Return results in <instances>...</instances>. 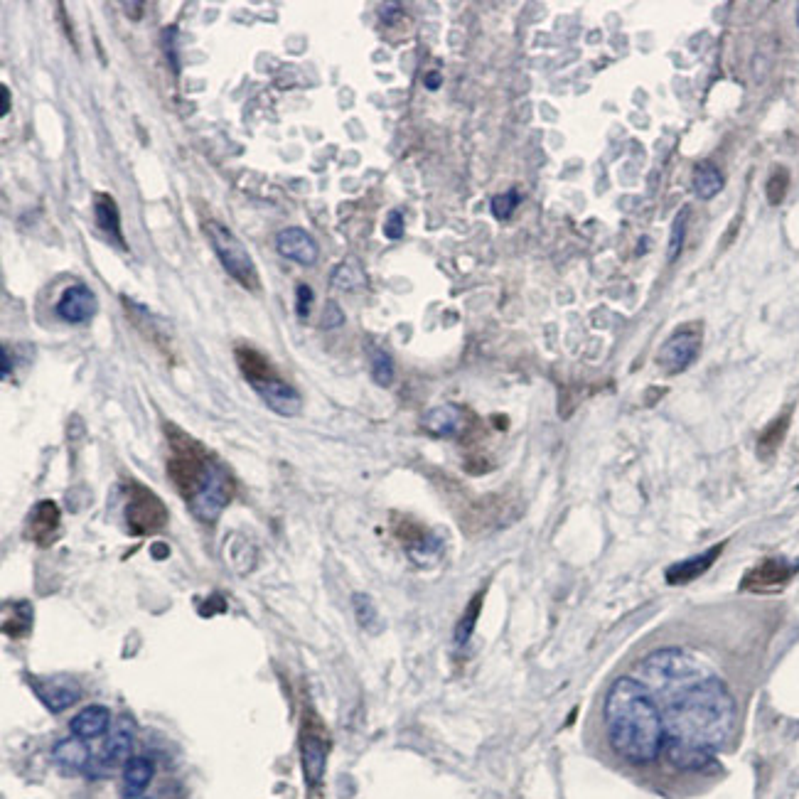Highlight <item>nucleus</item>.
<instances>
[{
    "instance_id": "nucleus-1",
    "label": "nucleus",
    "mask_w": 799,
    "mask_h": 799,
    "mask_svg": "<svg viewBox=\"0 0 799 799\" xmlns=\"http://www.w3.org/2000/svg\"><path fill=\"white\" fill-rule=\"evenodd\" d=\"M610 748L625 763L647 765L664 745V718L652 691L635 677H620L608 689L603 706Z\"/></svg>"
},
{
    "instance_id": "nucleus-2",
    "label": "nucleus",
    "mask_w": 799,
    "mask_h": 799,
    "mask_svg": "<svg viewBox=\"0 0 799 799\" xmlns=\"http://www.w3.org/2000/svg\"><path fill=\"white\" fill-rule=\"evenodd\" d=\"M664 738L701 745L716 753L736 728V701L718 677H706L664 696Z\"/></svg>"
},
{
    "instance_id": "nucleus-3",
    "label": "nucleus",
    "mask_w": 799,
    "mask_h": 799,
    "mask_svg": "<svg viewBox=\"0 0 799 799\" xmlns=\"http://www.w3.org/2000/svg\"><path fill=\"white\" fill-rule=\"evenodd\" d=\"M642 684L647 689L659 691L662 696L674 694L684 686L711 677V669L696 657L694 652L679 650V647H664L642 659L640 664Z\"/></svg>"
},
{
    "instance_id": "nucleus-4",
    "label": "nucleus",
    "mask_w": 799,
    "mask_h": 799,
    "mask_svg": "<svg viewBox=\"0 0 799 799\" xmlns=\"http://www.w3.org/2000/svg\"><path fill=\"white\" fill-rule=\"evenodd\" d=\"M298 748H300V765H303L305 785L318 790V787L323 785L327 755H330V736H327L323 718H320L313 709H305L303 718H300Z\"/></svg>"
},
{
    "instance_id": "nucleus-5",
    "label": "nucleus",
    "mask_w": 799,
    "mask_h": 799,
    "mask_svg": "<svg viewBox=\"0 0 799 799\" xmlns=\"http://www.w3.org/2000/svg\"><path fill=\"white\" fill-rule=\"evenodd\" d=\"M205 232L209 241H212L222 266L227 268L229 276H232L237 283H241L246 291H259L261 281L259 273H256L254 259L249 256L246 246L237 239V234L229 232V229L219 222H207Z\"/></svg>"
},
{
    "instance_id": "nucleus-6",
    "label": "nucleus",
    "mask_w": 799,
    "mask_h": 799,
    "mask_svg": "<svg viewBox=\"0 0 799 799\" xmlns=\"http://www.w3.org/2000/svg\"><path fill=\"white\" fill-rule=\"evenodd\" d=\"M126 522L133 534H155L168 524V509H165L163 500L155 492L138 485V482H131V487H128Z\"/></svg>"
},
{
    "instance_id": "nucleus-7",
    "label": "nucleus",
    "mask_w": 799,
    "mask_h": 799,
    "mask_svg": "<svg viewBox=\"0 0 799 799\" xmlns=\"http://www.w3.org/2000/svg\"><path fill=\"white\" fill-rule=\"evenodd\" d=\"M701 342H704V335H701V325L691 323V325H681L657 352V367L667 374H681L696 362L701 352Z\"/></svg>"
},
{
    "instance_id": "nucleus-8",
    "label": "nucleus",
    "mask_w": 799,
    "mask_h": 799,
    "mask_svg": "<svg viewBox=\"0 0 799 799\" xmlns=\"http://www.w3.org/2000/svg\"><path fill=\"white\" fill-rule=\"evenodd\" d=\"M229 500H232V480H229V475L214 463L212 470H209L207 480L202 482L200 490L187 500V504H190V509L195 512L197 519L212 524L217 522L219 514L224 512Z\"/></svg>"
},
{
    "instance_id": "nucleus-9",
    "label": "nucleus",
    "mask_w": 799,
    "mask_h": 799,
    "mask_svg": "<svg viewBox=\"0 0 799 799\" xmlns=\"http://www.w3.org/2000/svg\"><path fill=\"white\" fill-rule=\"evenodd\" d=\"M799 573V561L772 556L755 563L743 578H740V591L745 593H780L790 586V581Z\"/></svg>"
},
{
    "instance_id": "nucleus-10",
    "label": "nucleus",
    "mask_w": 799,
    "mask_h": 799,
    "mask_svg": "<svg viewBox=\"0 0 799 799\" xmlns=\"http://www.w3.org/2000/svg\"><path fill=\"white\" fill-rule=\"evenodd\" d=\"M133 743H136V723H133V718L128 713H121L114 721V726H111L106 743L101 745L99 755L91 758L89 770L99 768L101 772H109L119 768V765H126L133 758Z\"/></svg>"
},
{
    "instance_id": "nucleus-11",
    "label": "nucleus",
    "mask_w": 799,
    "mask_h": 799,
    "mask_svg": "<svg viewBox=\"0 0 799 799\" xmlns=\"http://www.w3.org/2000/svg\"><path fill=\"white\" fill-rule=\"evenodd\" d=\"M254 386L256 394L261 396V401L278 416H296L303 406V399L296 391V386H291L288 382H283L276 372H266L261 377L251 379L249 382Z\"/></svg>"
},
{
    "instance_id": "nucleus-12",
    "label": "nucleus",
    "mask_w": 799,
    "mask_h": 799,
    "mask_svg": "<svg viewBox=\"0 0 799 799\" xmlns=\"http://www.w3.org/2000/svg\"><path fill=\"white\" fill-rule=\"evenodd\" d=\"M30 684L37 699L52 713L67 711L69 706H74L82 699V686L72 677H64V674H57V677H35Z\"/></svg>"
},
{
    "instance_id": "nucleus-13",
    "label": "nucleus",
    "mask_w": 799,
    "mask_h": 799,
    "mask_svg": "<svg viewBox=\"0 0 799 799\" xmlns=\"http://www.w3.org/2000/svg\"><path fill=\"white\" fill-rule=\"evenodd\" d=\"M62 532V512L57 507V502L42 500L35 504V509L28 517V527H25V536L37 544L40 549H47L57 541V536Z\"/></svg>"
},
{
    "instance_id": "nucleus-14",
    "label": "nucleus",
    "mask_w": 799,
    "mask_h": 799,
    "mask_svg": "<svg viewBox=\"0 0 799 799\" xmlns=\"http://www.w3.org/2000/svg\"><path fill=\"white\" fill-rule=\"evenodd\" d=\"M662 753L667 755L669 765L681 772H704L716 765V753L701 745L681 743V740L664 738Z\"/></svg>"
},
{
    "instance_id": "nucleus-15",
    "label": "nucleus",
    "mask_w": 799,
    "mask_h": 799,
    "mask_svg": "<svg viewBox=\"0 0 799 799\" xmlns=\"http://www.w3.org/2000/svg\"><path fill=\"white\" fill-rule=\"evenodd\" d=\"M723 549H726V541H718V544H713L711 549L701 551V554L691 556V559L672 563V566L664 571V581H667L669 586H686V583H694L696 578L704 576L709 568H713V563L721 559Z\"/></svg>"
},
{
    "instance_id": "nucleus-16",
    "label": "nucleus",
    "mask_w": 799,
    "mask_h": 799,
    "mask_svg": "<svg viewBox=\"0 0 799 799\" xmlns=\"http://www.w3.org/2000/svg\"><path fill=\"white\" fill-rule=\"evenodd\" d=\"M96 308H99V300H96L91 288L84 286V283L69 286L67 291L62 293V298L57 300V315L69 325L89 323V320L96 315Z\"/></svg>"
},
{
    "instance_id": "nucleus-17",
    "label": "nucleus",
    "mask_w": 799,
    "mask_h": 799,
    "mask_svg": "<svg viewBox=\"0 0 799 799\" xmlns=\"http://www.w3.org/2000/svg\"><path fill=\"white\" fill-rule=\"evenodd\" d=\"M276 249L281 251V256L296 261L300 266H313L320 256V249L318 244H315V239L310 237L305 229L298 227L281 229L276 237Z\"/></svg>"
},
{
    "instance_id": "nucleus-18",
    "label": "nucleus",
    "mask_w": 799,
    "mask_h": 799,
    "mask_svg": "<svg viewBox=\"0 0 799 799\" xmlns=\"http://www.w3.org/2000/svg\"><path fill=\"white\" fill-rule=\"evenodd\" d=\"M155 765L153 760L146 755H133L126 765H123L121 775V797L123 799H141L146 795V790L153 782Z\"/></svg>"
},
{
    "instance_id": "nucleus-19",
    "label": "nucleus",
    "mask_w": 799,
    "mask_h": 799,
    "mask_svg": "<svg viewBox=\"0 0 799 799\" xmlns=\"http://www.w3.org/2000/svg\"><path fill=\"white\" fill-rule=\"evenodd\" d=\"M421 423H423V428L431 433V436L453 438L465 428V414H463V409H458V406L443 404V406H436V409L426 411Z\"/></svg>"
},
{
    "instance_id": "nucleus-20",
    "label": "nucleus",
    "mask_w": 799,
    "mask_h": 799,
    "mask_svg": "<svg viewBox=\"0 0 799 799\" xmlns=\"http://www.w3.org/2000/svg\"><path fill=\"white\" fill-rule=\"evenodd\" d=\"M109 728H111V711L101 704L87 706V709L79 711L77 716L72 718V723H69V731H72V736L79 740L101 738Z\"/></svg>"
},
{
    "instance_id": "nucleus-21",
    "label": "nucleus",
    "mask_w": 799,
    "mask_h": 799,
    "mask_svg": "<svg viewBox=\"0 0 799 799\" xmlns=\"http://www.w3.org/2000/svg\"><path fill=\"white\" fill-rule=\"evenodd\" d=\"M94 219L96 227L106 234L114 244H119L123 251L126 249V239H123L121 232V212L116 207V200L111 195H96L94 200Z\"/></svg>"
},
{
    "instance_id": "nucleus-22",
    "label": "nucleus",
    "mask_w": 799,
    "mask_h": 799,
    "mask_svg": "<svg viewBox=\"0 0 799 799\" xmlns=\"http://www.w3.org/2000/svg\"><path fill=\"white\" fill-rule=\"evenodd\" d=\"M87 740H79L74 736L60 740V743L55 745V750H52V758H55V763L60 765L62 770L67 772H82V770H89L91 765V755L87 750Z\"/></svg>"
},
{
    "instance_id": "nucleus-23",
    "label": "nucleus",
    "mask_w": 799,
    "mask_h": 799,
    "mask_svg": "<svg viewBox=\"0 0 799 799\" xmlns=\"http://www.w3.org/2000/svg\"><path fill=\"white\" fill-rule=\"evenodd\" d=\"M32 622H35V608L28 600H15L3 605V632L13 640L30 635Z\"/></svg>"
},
{
    "instance_id": "nucleus-24",
    "label": "nucleus",
    "mask_w": 799,
    "mask_h": 799,
    "mask_svg": "<svg viewBox=\"0 0 799 799\" xmlns=\"http://www.w3.org/2000/svg\"><path fill=\"white\" fill-rule=\"evenodd\" d=\"M790 423H792V409H785L780 416L772 418L758 438V458L768 460L780 450V445L785 443L787 438V431H790Z\"/></svg>"
},
{
    "instance_id": "nucleus-25",
    "label": "nucleus",
    "mask_w": 799,
    "mask_h": 799,
    "mask_svg": "<svg viewBox=\"0 0 799 799\" xmlns=\"http://www.w3.org/2000/svg\"><path fill=\"white\" fill-rule=\"evenodd\" d=\"M723 185H726L723 173L718 170V165L711 163V160H704V163H699L694 168L691 187H694V192L699 200H713V197L723 190Z\"/></svg>"
},
{
    "instance_id": "nucleus-26",
    "label": "nucleus",
    "mask_w": 799,
    "mask_h": 799,
    "mask_svg": "<svg viewBox=\"0 0 799 799\" xmlns=\"http://www.w3.org/2000/svg\"><path fill=\"white\" fill-rule=\"evenodd\" d=\"M482 600H485V591L477 593L475 598L465 605L463 615H460L458 625H455L453 640H455V647H458V650H463V647L470 642V637H473L477 618H480V610H482Z\"/></svg>"
},
{
    "instance_id": "nucleus-27",
    "label": "nucleus",
    "mask_w": 799,
    "mask_h": 799,
    "mask_svg": "<svg viewBox=\"0 0 799 799\" xmlns=\"http://www.w3.org/2000/svg\"><path fill=\"white\" fill-rule=\"evenodd\" d=\"M332 286L340 291H359V288H367V273L357 259H347L332 273Z\"/></svg>"
},
{
    "instance_id": "nucleus-28",
    "label": "nucleus",
    "mask_w": 799,
    "mask_h": 799,
    "mask_svg": "<svg viewBox=\"0 0 799 799\" xmlns=\"http://www.w3.org/2000/svg\"><path fill=\"white\" fill-rule=\"evenodd\" d=\"M352 610H355V618L362 630H379V625H382V620H379V610L367 593L352 595Z\"/></svg>"
},
{
    "instance_id": "nucleus-29",
    "label": "nucleus",
    "mask_w": 799,
    "mask_h": 799,
    "mask_svg": "<svg viewBox=\"0 0 799 799\" xmlns=\"http://www.w3.org/2000/svg\"><path fill=\"white\" fill-rule=\"evenodd\" d=\"M787 190H790V170L777 165V168H772L768 182H765V197H768L772 207H780L785 202Z\"/></svg>"
},
{
    "instance_id": "nucleus-30",
    "label": "nucleus",
    "mask_w": 799,
    "mask_h": 799,
    "mask_svg": "<svg viewBox=\"0 0 799 799\" xmlns=\"http://www.w3.org/2000/svg\"><path fill=\"white\" fill-rule=\"evenodd\" d=\"M686 224H689V209H679V214L674 217L672 222V234H669V246H667V261L674 264L679 259L681 249H684V239H686Z\"/></svg>"
},
{
    "instance_id": "nucleus-31",
    "label": "nucleus",
    "mask_w": 799,
    "mask_h": 799,
    "mask_svg": "<svg viewBox=\"0 0 799 799\" xmlns=\"http://www.w3.org/2000/svg\"><path fill=\"white\" fill-rule=\"evenodd\" d=\"M372 379L379 386H391L394 382V359L389 357V352L374 347L372 350Z\"/></svg>"
},
{
    "instance_id": "nucleus-32",
    "label": "nucleus",
    "mask_w": 799,
    "mask_h": 799,
    "mask_svg": "<svg viewBox=\"0 0 799 799\" xmlns=\"http://www.w3.org/2000/svg\"><path fill=\"white\" fill-rule=\"evenodd\" d=\"M519 202H522V195H519L517 190H509V192H502V195H495L492 197V205H490L492 214H495L500 222H504V219L512 217V212L519 207Z\"/></svg>"
},
{
    "instance_id": "nucleus-33",
    "label": "nucleus",
    "mask_w": 799,
    "mask_h": 799,
    "mask_svg": "<svg viewBox=\"0 0 799 799\" xmlns=\"http://www.w3.org/2000/svg\"><path fill=\"white\" fill-rule=\"evenodd\" d=\"M384 234H386V239H401V237H404V214H401L399 209H394V212H391L389 217H386Z\"/></svg>"
},
{
    "instance_id": "nucleus-34",
    "label": "nucleus",
    "mask_w": 799,
    "mask_h": 799,
    "mask_svg": "<svg viewBox=\"0 0 799 799\" xmlns=\"http://www.w3.org/2000/svg\"><path fill=\"white\" fill-rule=\"evenodd\" d=\"M310 303H313V291H310V286L300 283V286L296 288V313H298V318H308Z\"/></svg>"
},
{
    "instance_id": "nucleus-35",
    "label": "nucleus",
    "mask_w": 799,
    "mask_h": 799,
    "mask_svg": "<svg viewBox=\"0 0 799 799\" xmlns=\"http://www.w3.org/2000/svg\"><path fill=\"white\" fill-rule=\"evenodd\" d=\"M342 323H345V315H342L340 305L327 303V308H325V313H323V327H327V330H332V327H340Z\"/></svg>"
},
{
    "instance_id": "nucleus-36",
    "label": "nucleus",
    "mask_w": 799,
    "mask_h": 799,
    "mask_svg": "<svg viewBox=\"0 0 799 799\" xmlns=\"http://www.w3.org/2000/svg\"><path fill=\"white\" fill-rule=\"evenodd\" d=\"M399 10H401V8H399V5H396V3L384 5V8H382V18L386 20V23H394V20L399 18Z\"/></svg>"
},
{
    "instance_id": "nucleus-37",
    "label": "nucleus",
    "mask_w": 799,
    "mask_h": 799,
    "mask_svg": "<svg viewBox=\"0 0 799 799\" xmlns=\"http://www.w3.org/2000/svg\"><path fill=\"white\" fill-rule=\"evenodd\" d=\"M441 82H443L441 72H431V74H426V79H423V84H426L431 91H436L438 87H441Z\"/></svg>"
},
{
    "instance_id": "nucleus-38",
    "label": "nucleus",
    "mask_w": 799,
    "mask_h": 799,
    "mask_svg": "<svg viewBox=\"0 0 799 799\" xmlns=\"http://www.w3.org/2000/svg\"><path fill=\"white\" fill-rule=\"evenodd\" d=\"M10 372H13V362H10V350H8V347H3V379H8Z\"/></svg>"
},
{
    "instance_id": "nucleus-39",
    "label": "nucleus",
    "mask_w": 799,
    "mask_h": 799,
    "mask_svg": "<svg viewBox=\"0 0 799 799\" xmlns=\"http://www.w3.org/2000/svg\"><path fill=\"white\" fill-rule=\"evenodd\" d=\"M10 114V91L8 87H3V116Z\"/></svg>"
},
{
    "instance_id": "nucleus-40",
    "label": "nucleus",
    "mask_w": 799,
    "mask_h": 799,
    "mask_svg": "<svg viewBox=\"0 0 799 799\" xmlns=\"http://www.w3.org/2000/svg\"><path fill=\"white\" fill-rule=\"evenodd\" d=\"M797 28H799V5H797Z\"/></svg>"
}]
</instances>
